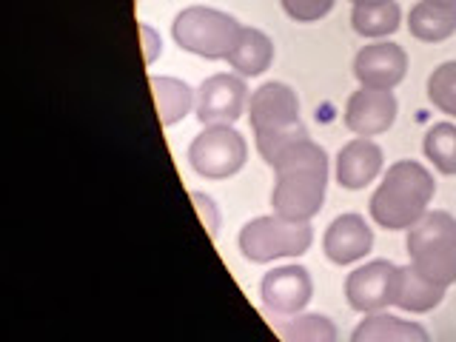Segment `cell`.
Returning <instances> with one entry per match:
<instances>
[{"label": "cell", "mask_w": 456, "mask_h": 342, "mask_svg": "<svg viewBox=\"0 0 456 342\" xmlns=\"http://www.w3.org/2000/svg\"><path fill=\"white\" fill-rule=\"evenodd\" d=\"M277 175L271 206L285 220L311 223L325 203L328 185V154L311 137L297 142L271 166Z\"/></svg>", "instance_id": "6da1fadb"}, {"label": "cell", "mask_w": 456, "mask_h": 342, "mask_svg": "<svg viewBox=\"0 0 456 342\" xmlns=\"http://www.w3.org/2000/svg\"><path fill=\"white\" fill-rule=\"evenodd\" d=\"M248 118L254 126L256 149L268 166H274L297 142L308 140L305 126L299 120L297 92L285 83H263L248 100Z\"/></svg>", "instance_id": "7a4b0ae2"}, {"label": "cell", "mask_w": 456, "mask_h": 342, "mask_svg": "<svg viewBox=\"0 0 456 342\" xmlns=\"http://www.w3.org/2000/svg\"><path fill=\"white\" fill-rule=\"evenodd\" d=\"M277 331L282 339H311V342H334L337 328L331 320L320 317V314H294L291 322L277 325Z\"/></svg>", "instance_id": "7402d4cb"}, {"label": "cell", "mask_w": 456, "mask_h": 342, "mask_svg": "<svg viewBox=\"0 0 456 342\" xmlns=\"http://www.w3.org/2000/svg\"><path fill=\"white\" fill-rule=\"evenodd\" d=\"M151 92H154L157 118H160L163 126H175L197 103V97L189 86L175 77H151Z\"/></svg>", "instance_id": "d6986e66"}, {"label": "cell", "mask_w": 456, "mask_h": 342, "mask_svg": "<svg viewBox=\"0 0 456 342\" xmlns=\"http://www.w3.org/2000/svg\"><path fill=\"white\" fill-rule=\"evenodd\" d=\"M396 282H399V268L388 260H374L356 268L346 280V299L354 311L374 314L394 305Z\"/></svg>", "instance_id": "9c48e42d"}, {"label": "cell", "mask_w": 456, "mask_h": 342, "mask_svg": "<svg viewBox=\"0 0 456 342\" xmlns=\"http://www.w3.org/2000/svg\"><path fill=\"white\" fill-rule=\"evenodd\" d=\"M191 200H194V206H197V211H200V220H203L206 228H208V234H211V237H217V225H220V220H217V208H214V203H211V200H208L203 191H191Z\"/></svg>", "instance_id": "d4e9b609"}, {"label": "cell", "mask_w": 456, "mask_h": 342, "mask_svg": "<svg viewBox=\"0 0 456 342\" xmlns=\"http://www.w3.org/2000/svg\"><path fill=\"white\" fill-rule=\"evenodd\" d=\"M271 63H274V43L260 28L246 26L237 49L228 54V66L242 77H260L263 71H268Z\"/></svg>", "instance_id": "2e32d148"}, {"label": "cell", "mask_w": 456, "mask_h": 342, "mask_svg": "<svg viewBox=\"0 0 456 342\" xmlns=\"http://www.w3.org/2000/svg\"><path fill=\"white\" fill-rule=\"evenodd\" d=\"M354 6H374V4H385V0H351Z\"/></svg>", "instance_id": "4316f807"}, {"label": "cell", "mask_w": 456, "mask_h": 342, "mask_svg": "<svg viewBox=\"0 0 456 342\" xmlns=\"http://www.w3.org/2000/svg\"><path fill=\"white\" fill-rule=\"evenodd\" d=\"M403 20V9H399L396 0H385V4L374 6H354L351 12V26L356 35L365 37H385L394 35Z\"/></svg>", "instance_id": "ffe728a7"}, {"label": "cell", "mask_w": 456, "mask_h": 342, "mask_svg": "<svg viewBox=\"0 0 456 342\" xmlns=\"http://www.w3.org/2000/svg\"><path fill=\"white\" fill-rule=\"evenodd\" d=\"M408 254L428 280L439 285L456 282V220L448 211H428L408 228Z\"/></svg>", "instance_id": "5b68a950"}, {"label": "cell", "mask_w": 456, "mask_h": 342, "mask_svg": "<svg viewBox=\"0 0 456 342\" xmlns=\"http://www.w3.org/2000/svg\"><path fill=\"white\" fill-rule=\"evenodd\" d=\"M311 223L285 220L274 211L271 217H256L242 225L240 251L248 263H274L282 256H299L311 248Z\"/></svg>", "instance_id": "8992f818"}, {"label": "cell", "mask_w": 456, "mask_h": 342, "mask_svg": "<svg viewBox=\"0 0 456 342\" xmlns=\"http://www.w3.org/2000/svg\"><path fill=\"white\" fill-rule=\"evenodd\" d=\"M408 28L422 43H442L456 32V9L419 0L408 14Z\"/></svg>", "instance_id": "ac0fdd59"}, {"label": "cell", "mask_w": 456, "mask_h": 342, "mask_svg": "<svg viewBox=\"0 0 456 342\" xmlns=\"http://www.w3.org/2000/svg\"><path fill=\"white\" fill-rule=\"evenodd\" d=\"M428 97L439 111L456 118V61L434 69V75L428 77Z\"/></svg>", "instance_id": "603a6c76"}, {"label": "cell", "mask_w": 456, "mask_h": 342, "mask_svg": "<svg viewBox=\"0 0 456 342\" xmlns=\"http://www.w3.org/2000/svg\"><path fill=\"white\" fill-rule=\"evenodd\" d=\"M282 9L297 23H314L334 9V0H282Z\"/></svg>", "instance_id": "cb8c5ba5"}, {"label": "cell", "mask_w": 456, "mask_h": 342, "mask_svg": "<svg viewBox=\"0 0 456 342\" xmlns=\"http://www.w3.org/2000/svg\"><path fill=\"white\" fill-rule=\"evenodd\" d=\"M140 35H142V49H146V63H154L157 54H160V37L154 35L151 26H140Z\"/></svg>", "instance_id": "484cf974"}, {"label": "cell", "mask_w": 456, "mask_h": 342, "mask_svg": "<svg viewBox=\"0 0 456 342\" xmlns=\"http://www.w3.org/2000/svg\"><path fill=\"white\" fill-rule=\"evenodd\" d=\"M382 149L368 137H356L337 154V183L348 191H360L382 171Z\"/></svg>", "instance_id": "5bb4252c"}, {"label": "cell", "mask_w": 456, "mask_h": 342, "mask_svg": "<svg viewBox=\"0 0 456 342\" xmlns=\"http://www.w3.org/2000/svg\"><path fill=\"white\" fill-rule=\"evenodd\" d=\"M248 160V142L232 123L206 126L189 146V163L200 177H234Z\"/></svg>", "instance_id": "52a82bcc"}, {"label": "cell", "mask_w": 456, "mask_h": 342, "mask_svg": "<svg viewBox=\"0 0 456 342\" xmlns=\"http://www.w3.org/2000/svg\"><path fill=\"white\" fill-rule=\"evenodd\" d=\"M434 191L431 171L413 160H399L385 171L379 189L370 197V217L388 232H403L425 217Z\"/></svg>", "instance_id": "3957f363"}, {"label": "cell", "mask_w": 456, "mask_h": 342, "mask_svg": "<svg viewBox=\"0 0 456 342\" xmlns=\"http://www.w3.org/2000/svg\"><path fill=\"white\" fill-rule=\"evenodd\" d=\"M431 4H439V6H453V9H456V0H431Z\"/></svg>", "instance_id": "83f0119b"}, {"label": "cell", "mask_w": 456, "mask_h": 342, "mask_svg": "<svg viewBox=\"0 0 456 342\" xmlns=\"http://www.w3.org/2000/svg\"><path fill=\"white\" fill-rule=\"evenodd\" d=\"M422 149L436 171H442V175H456V126L451 123L431 126L425 134Z\"/></svg>", "instance_id": "44dd1931"}, {"label": "cell", "mask_w": 456, "mask_h": 342, "mask_svg": "<svg viewBox=\"0 0 456 342\" xmlns=\"http://www.w3.org/2000/svg\"><path fill=\"white\" fill-rule=\"evenodd\" d=\"M442 297H445V285L428 280L413 263L399 268L396 299H394L396 308L411 311V314H425V311H434L442 303Z\"/></svg>", "instance_id": "9a60e30c"}, {"label": "cell", "mask_w": 456, "mask_h": 342, "mask_svg": "<svg viewBox=\"0 0 456 342\" xmlns=\"http://www.w3.org/2000/svg\"><path fill=\"white\" fill-rule=\"evenodd\" d=\"M325 256L337 265H348L362 260V256L374 248V234H370L368 223L360 214H342L337 217L322 237Z\"/></svg>", "instance_id": "4fadbf2b"}, {"label": "cell", "mask_w": 456, "mask_h": 342, "mask_svg": "<svg viewBox=\"0 0 456 342\" xmlns=\"http://www.w3.org/2000/svg\"><path fill=\"white\" fill-rule=\"evenodd\" d=\"M242 26L237 18L208 6H189L183 9L175 23H171V35H175L177 46L191 52L206 61H228V54L237 49L242 37Z\"/></svg>", "instance_id": "277c9868"}, {"label": "cell", "mask_w": 456, "mask_h": 342, "mask_svg": "<svg viewBox=\"0 0 456 342\" xmlns=\"http://www.w3.org/2000/svg\"><path fill=\"white\" fill-rule=\"evenodd\" d=\"M354 342H428V331L417 322H405L399 317H391V314L374 311L356 325V331L351 334Z\"/></svg>", "instance_id": "e0dca14e"}, {"label": "cell", "mask_w": 456, "mask_h": 342, "mask_svg": "<svg viewBox=\"0 0 456 342\" xmlns=\"http://www.w3.org/2000/svg\"><path fill=\"white\" fill-rule=\"evenodd\" d=\"M248 103V86L242 75H211L208 80L200 83L197 89V120L203 126H217V123H237L242 109Z\"/></svg>", "instance_id": "ba28073f"}, {"label": "cell", "mask_w": 456, "mask_h": 342, "mask_svg": "<svg viewBox=\"0 0 456 342\" xmlns=\"http://www.w3.org/2000/svg\"><path fill=\"white\" fill-rule=\"evenodd\" d=\"M396 120V97L391 89H368L348 97L346 106V126L360 137H377L385 134Z\"/></svg>", "instance_id": "7c38bea8"}, {"label": "cell", "mask_w": 456, "mask_h": 342, "mask_svg": "<svg viewBox=\"0 0 456 342\" xmlns=\"http://www.w3.org/2000/svg\"><path fill=\"white\" fill-rule=\"evenodd\" d=\"M354 75L368 89H396L408 75V54L396 43H370L354 61Z\"/></svg>", "instance_id": "8fae6325"}, {"label": "cell", "mask_w": 456, "mask_h": 342, "mask_svg": "<svg viewBox=\"0 0 456 342\" xmlns=\"http://www.w3.org/2000/svg\"><path fill=\"white\" fill-rule=\"evenodd\" d=\"M314 285L311 274L303 265H280L274 271H268L260 285L263 305L271 314H303V308L311 303Z\"/></svg>", "instance_id": "30bf717a"}]
</instances>
